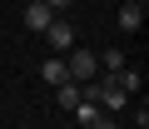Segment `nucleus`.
<instances>
[{
  "label": "nucleus",
  "mask_w": 149,
  "mask_h": 129,
  "mask_svg": "<svg viewBox=\"0 0 149 129\" xmlns=\"http://www.w3.org/2000/svg\"><path fill=\"white\" fill-rule=\"evenodd\" d=\"M124 64H129V60H124V50H114V45H109V50L100 55V75H119Z\"/></svg>",
  "instance_id": "6"
},
{
  "label": "nucleus",
  "mask_w": 149,
  "mask_h": 129,
  "mask_svg": "<svg viewBox=\"0 0 149 129\" xmlns=\"http://www.w3.org/2000/svg\"><path fill=\"white\" fill-rule=\"evenodd\" d=\"M65 70H70L74 85H90V80H100V55L85 50V45H74V50L65 55Z\"/></svg>",
  "instance_id": "1"
},
{
  "label": "nucleus",
  "mask_w": 149,
  "mask_h": 129,
  "mask_svg": "<svg viewBox=\"0 0 149 129\" xmlns=\"http://www.w3.org/2000/svg\"><path fill=\"white\" fill-rule=\"evenodd\" d=\"M74 129H85V124H74Z\"/></svg>",
  "instance_id": "13"
},
{
  "label": "nucleus",
  "mask_w": 149,
  "mask_h": 129,
  "mask_svg": "<svg viewBox=\"0 0 149 129\" xmlns=\"http://www.w3.org/2000/svg\"><path fill=\"white\" fill-rule=\"evenodd\" d=\"M45 40H50V50H55V55H70L74 45H80V35H74V25H70L65 15H55V20L45 25Z\"/></svg>",
  "instance_id": "2"
},
{
  "label": "nucleus",
  "mask_w": 149,
  "mask_h": 129,
  "mask_svg": "<svg viewBox=\"0 0 149 129\" xmlns=\"http://www.w3.org/2000/svg\"><path fill=\"white\" fill-rule=\"evenodd\" d=\"M124 5H144V0H124Z\"/></svg>",
  "instance_id": "11"
},
{
  "label": "nucleus",
  "mask_w": 149,
  "mask_h": 129,
  "mask_svg": "<svg viewBox=\"0 0 149 129\" xmlns=\"http://www.w3.org/2000/svg\"><path fill=\"white\" fill-rule=\"evenodd\" d=\"M20 129H35V124H20Z\"/></svg>",
  "instance_id": "12"
},
{
  "label": "nucleus",
  "mask_w": 149,
  "mask_h": 129,
  "mask_svg": "<svg viewBox=\"0 0 149 129\" xmlns=\"http://www.w3.org/2000/svg\"><path fill=\"white\" fill-rule=\"evenodd\" d=\"M55 94H60V109H74V104L85 99V94H80V85H74V80H65V85H55Z\"/></svg>",
  "instance_id": "7"
},
{
  "label": "nucleus",
  "mask_w": 149,
  "mask_h": 129,
  "mask_svg": "<svg viewBox=\"0 0 149 129\" xmlns=\"http://www.w3.org/2000/svg\"><path fill=\"white\" fill-rule=\"evenodd\" d=\"M40 5H50L55 15H65V10H70V0H40Z\"/></svg>",
  "instance_id": "9"
},
{
  "label": "nucleus",
  "mask_w": 149,
  "mask_h": 129,
  "mask_svg": "<svg viewBox=\"0 0 149 129\" xmlns=\"http://www.w3.org/2000/svg\"><path fill=\"white\" fill-rule=\"evenodd\" d=\"M114 25H119L124 35H134V30L144 25V5H119V15H114Z\"/></svg>",
  "instance_id": "5"
},
{
  "label": "nucleus",
  "mask_w": 149,
  "mask_h": 129,
  "mask_svg": "<svg viewBox=\"0 0 149 129\" xmlns=\"http://www.w3.org/2000/svg\"><path fill=\"white\" fill-rule=\"evenodd\" d=\"M40 80H45V85H50V89H55V85H65V80H70V70H65V55H50V60H45V64H40Z\"/></svg>",
  "instance_id": "4"
},
{
  "label": "nucleus",
  "mask_w": 149,
  "mask_h": 129,
  "mask_svg": "<svg viewBox=\"0 0 149 129\" xmlns=\"http://www.w3.org/2000/svg\"><path fill=\"white\" fill-rule=\"evenodd\" d=\"M90 129H119V124H114V119H109V114H100V119H95V124H90Z\"/></svg>",
  "instance_id": "10"
},
{
  "label": "nucleus",
  "mask_w": 149,
  "mask_h": 129,
  "mask_svg": "<svg viewBox=\"0 0 149 129\" xmlns=\"http://www.w3.org/2000/svg\"><path fill=\"white\" fill-rule=\"evenodd\" d=\"M95 119H100V104H95V99H80V104H74V124H85V129H90Z\"/></svg>",
  "instance_id": "8"
},
{
  "label": "nucleus",
  "mask_w": 149,
  "mask_h": 129,
  "mask_svg": "<svg viewBox=\"0 0 149 129\" xmlns=\"http://www.w3.org/2000/svg\"><path fill=\"white\" fill-rule=\"evenodd\" d=\"M20 20H25V30H35V35H45V25L55 20V10H50V5H40V0H30Z\"/></svg>",
  "instance_id": "3"
}]
</instances>
